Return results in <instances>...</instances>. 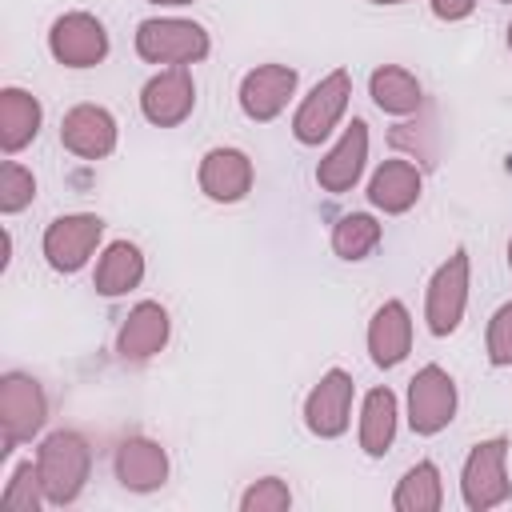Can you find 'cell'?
Wrapping results in <instances>:
<instances>
[{
	"mask_svg": "<svg viewBox=\"0 0 512 512\" xmlns=\"http://www.w3.org/2000/svg\"><path fill=\"white\" fill-rule=\"evenodd\" d=\"M36 468H40V484H44L48 504L64 508V504H72V500L84 492V484H88L92 448H88V440H84L80 432L60 428V432H52V436L40 440V448H36Z\"/></svg>",
	"mask_w": 512,
	"mask_h": 512,
	"instance_id": "6da1fadb",
	"label": "cell"
},
{
	"mask_svg": "<svg viewBox=\"0 0 512 512\" xmlns=\"http://www.w3.org/2000/svg\"><path fill=\"white\" fill-rule=\"evenodd\" d=\"M212 40L196 20L180 16H152L140 20L136 28V56L148 64H168V68H188L208 56Z\"/></svg>",
	"mask_w": 512,
	"mask_h": 512,
	"instance_id": "7a4b0ae2",
	"label": "cell"
},
{
	"mask_svg": "<svg viewBox=\"0 0 512 512\" xmlns=\"http://www.w3.org/2000/svg\"><path fill=\"white\" fill-rule=\"evenodd\" d=\"M460 496L468 512H488L500 508L512 496V480H508V440L492 436L472 444L464 468H460Z\"/></svg>",
	"mask_w": 512,
	"mask_h": 512,
	"instance_id": "3957f363",
	"label": "cell"
},
{
	"mask_svg": "<svg viewBox=\"0 0 512 512\" xmlns=\"http://www.w3.org/2000/svg\"><path fill=\"white\" fill-rule=\"evenodd\" d=\"M48 420L44 388L28 372H4L0 376V452L8 456L16 444L32 440Z\"/></svg>",
	"mask_w": 512,
	"mask_h": 512,
	"instance_id": "277c9868",
	"label": "cell"
},
{
	"mask_svg": "<svg viewBox=\"0 0 512 512\" xmlns=\"http://www.w3.org/2000/svg\"><path fill=\"white\" fill-rule=\"evenodd\" d=\"M348 100H352V76L344 68H332L324 80L312 84V92L300 100L296 116H292V136L300 144H320L332 136V128L344 120L348 112Z\"/></svg>",
	"mask_w": 512,
	"mask_h": 512,
	"instance_id": "5b68a950",
	"label": "cell"
},
{
	"mask_svg": "<svg viewBox=\"0 0 512 512\" xmlns=\"http://www.w3.org/2000/svg\"><path fill=\"white\" fill-rule=\"evenodd\" d=\"M468 252L456 248L428 280V296H424V320H428V332L432 336H452L464 320V308H468Z\"/></svg>",
	"mask_w": 512,
	"mask_h": 512,
	"instance_id": "8992f818",
	"label": "cell"
},
{
	"mask_svg": "<svg viewBox=\"0 0 512 512\" xmlns=\"http://www.w3.org/2000/svg\"><path fill=\"white\" fill-rule=\"evenodd\" d=\"M456 416V380L440 364H424L408 380V424L416 436H436Z\"/></svg>",
	"mask_w": 512,
	"mask_h": 512,
	"instance_id": "52a82bcc",
	"label": "cell"
},
{
	"mask_svg": "<svg viewBox=\"0 0 512 512\" xmlns=\"http://www.w3.org/2000/svg\"><path fill=\"white\" fill-rule=\"evenodd\" d=\"M48 52L64 68H96L108 56V32L92 12H64L48 28Z\"/></svg>",
	"mask_w": 512,
	"mask_h": 512,
	"instance_id": "ba28073f",
	"label": "cell"
},
{
	"mask_svg": "<svg viewBox=\"0 0 512 512\" xmlns=\"http://www.w3.org/2000/svg\"><path fill=\"white\" fill-rule=\"evenodd\" d=\"M104 236V220L92 216V212H68V216H56L48 228H44V260L56 268V272H80L88 264V256L96 252Z\"/></svg>",
	"mask_w": 512,
	"mask_h": 512,
	"instance_id": "9c48e42d",
	"label": "cell"
},
{
	"mask_svg": "<svg viewBox=\"0 0 512 512\" xmlns=\"http://www.w3.org/2000/svg\"><path fill=\"white\" fill-rule=\"evenodd\" d=\"M196 108V80L188 68H160L144 88H140V112L156 128H176L192 116Z\"/></svg>",
	"mask_w": 512,
	"mask_h": 512,
	"instance_id": "30bf717a",
	"label": "cell"
},
{
	"mask_svg": "<svg viewBox=\"0 0 512 512\" xmlns=\"http://www.w3.org/2000/svg\"><path fill=\"white\" fill-rule=\"evenodd\" d=\"M348 420H352V376L344 368H328L304 400V424L312 436L336 440L344 436Z\"/></svg>",
	"mask_w": 512,
	"mask_h": 512,
	"instance_id": "8fae6325",
	"label": "cell"
},
{
	"mask_svg": "<svg viewBox=\"0 0 512 512\" xmlns=\"http://www.w3.org/2000/svg\"><path fill=\"white\" fill-rule=\"evenodd\" d=\"M296 92V68L288 64H256L240 80V112L256 124L276 120Z\"/></svg>",
	"mask_w": 512,
	"mask_h": 512,
	"instance_id": "7c38bea8",
	"label": "cell"
},
{
	"mask_svg": "<svg viewBox=\"0 0 512 512\" xmlns=\"http://www.w3.org/2000/svg\"><path fill=\"white\" fill-rule=\"evenodd\" d=\"M116 116L100 104H76L60 120V144L80 160H104L116 148Z\"/></svg>",
	"mask_w": 512,
	"mask_h": 512,
	"instance_id": "4fadbf2b",
	"label": "cell"
},
{
	"mask_svg": "<svg viewBox=\"0 0 512 512\" xmlns=\"http://www.w3.org/2000/svg\"><path fill=\"white\" fill-rule=\"evenodd\" d=\"M364 160H368V124L356 116V120L340 132V140L320 156V164H316V184H320L324 192H332V196H344V192L356 188V180H360V172H364Z\"/></svg>",
	"mask_w": 512,
	"mask_h": 512,
	"instance_id": "5bb4252c",
	"label": "cell"
},
{
	"mask_svg": "<svg viewBox=\"0 0 512 512\" xmlns=\"http://www.w3.org/2000/svg\"><path fill=\"white\" fill-rule=\"evenodd\" d=\"M112 472L128 492H156L168 480V452L148 436H128L116 444Z\"/></svg>",
	"mask_w": 512,
	"mask_h": 512,
	"instance_id": "9a60e30c",
	"label": "cell"
},
{
	"mask_svg": "<svg viewBox=\"0 0 512 512\" xmlns=\"http://www.w3.org/2000/svg\"><path fill=\"white\" fill-rule=\"evenodd\" d=\"M200 192L216 204H236L252 192V160L240 148H212L200 160Z\"/></svg>",
	"mask_w": 512,
	"mask_h": 512,
	"instance_id": "2e32d148",
	"label": "cell"
},
{
	"mask_svg": "<svg viewBox=\"0 0 512 512\" xmlns=\"http://www.w3.org/2000/svg\"><path fill=\"white\" fill-rule=\"evenodd\" d=\"M168 332H172V320H168L164 304L140 300L116 332V352H120V360H152L168 344Z\"/></svg>",
	"mask_w": 512,
	"mask_h": 512,
	"instance_id": "e0dca14e",
	"label": "cell"
},
{
	"mask_svg": "<svg viewBox=\"0 0 512 512\" xmlns=\"http://www.w3.org/2000/svg\"><path fill=\"white\" fill-rule=\"evenodd\" d=\"M368 352L376 368H396L412 352V316L404 300H384L368 320Z\"/></svg>",
	"mask_w": 512,
	"mask_h": 512,
	"instance_id": "ac0fdd59",
	"label": "cell"
},
{
	"mask_svg": "<svg viewBox=\"0 0 512 512\" xmlns=\"http://www.w3.org/2000/svg\"><path fill=\"white\" fill-rule=\"evenodd\" d=\"M420 184L424 180H420L416 164H408V160H384L372 172V180H368V204L380 208V212H388V216H400V212H408L420 200Z\"/></svg>",
	"mask_w": 512,
	"mask_h": 512,
	"instance_id": "d6986e66",
	"label": "cell"
},
{
	"mask_svg": "<svg viewBox=\"0 0 512 512\" xmlns=\"http://www.w3.org/2000/svg\"><path fill=\"white\" fill-rule=\"evenodd\" d=\"M40 120H44V112H40V100L32 92H24V88H4L0 92V148L8 156L36 140Z\"/></svg>",
	"mask_w": 512,
	"mask_h": 512,
	"instance_id": "ffe728a7",
	"label": "cell"
},
{
	"mask_svg": "<svg viewBox=\"0 0 512 512\" xmlns=\"http://www.w3.org/2000/svg\"><path fill=\"white\" fill-rule=\"evenodd\" d=\"M140 280H144V256H140V248L128 244V240H112L104 248V256L96 260V276H92L96 292L100 296H124Z\"/></svg>",
	"mask_w": 512,
	"mask_h": 512,
	"instance_id": "44dd1931",
	"label": "cell"
},
{
	"mask_svg": "<svg viewBox=\"0 0 512 512\" xmlns=\"http://www.w3.org/2000/svg\"><path fill=\"white\" fill-rule=\"evenodd\" d=\"M396 396L392 388H372L360 404V448L364 456H384L396 440Z\"/></svg>",
	"mask_w": 512,
	"mask_h": 512,
	"instance_id": "7402d4cb",
	"label": "cell"
},
{
	"mask_svg": "<svg viewBox=\"0 0 512 512\" xmlns=\"http://www.w3.org/2000/svg\"><path fill=\"white\" fill-rule=\"evenodd\" d=\"M368 96L376 100V108L380 112H388V116H408V112H416L420 108V80L408 72V68H400V64H380L372 76H368Z\"/></svg>",
	"mask_w": 512,
	"mask_h": 512,
	"instance_id": "603a6c76",
	"label": "cell"
},
{
	"mask_svg": "<svg viewBox=\"0 0 512 512\" xmlns=\"http://www.w3.org/2000/svg\"><path fill=\"white\" fill-rule=\"evenodd\" d=\"M392 508H396V512H436V508H444V480H440V468H436L432 460L412 464V468L400 476L396 492H392Z\"/></svg>",
	"mask_w": 512,
	"mask_h": 512,
	"instance_id": "cb8c5ba5",
	"label": "cell"
},
{
	"mask_svg": "<svg viewBox=\"0 0 512 512\" xmlns=\"http://www.w3.org/2000/svg\"><path fill=\"white\" fill-rule=\"evenodd\" d=\"M380 236H384V228H380L376 216H368V212H348V216H340L336 228H332V252H336L340 260H364L368 252H376Z\"/></svg>",
	"mask_w": 512,
	"mask_h": 512,
	"instance_id": "d4e9b609",
	"label": "cell"
},
{
	"mask_svg": "<svg viewBox=\"0 0 512 512\" xmlns=\"http://www.w3.org/2000/svg\"><path fill=\"white\" fill-rule=\"evenodd\" d=\"M44 500H48V496H44V484H40V468H36L32 460L16 464L12 480H8L4 492H0V504H4L8 512H40Z\"/></svg>",
	"mask_w": 512,
	"mask_h": 512,
	"instance_id": "484cf974",
	"label": "cell"
},
{
	"mask_svg": "<svg viewBox=\"0 0 512 512\" xmlns=\"http://www.w3.org/2000/svg\"><path fill=\"white\" fill-rule=\"evenodd\" d=\"M32 196H36V176L24 164L4 160L0 164V212H8V216L24 212L32 204Z\"/></svg>",
	"mask_w": 512,
	"mask_h": 512,
	"instance_id": "4316f807",
	"label": "cell"
},
{
	"mask_svg": "<svg viewBox=\"0 0 512 512\" xmlns=\"http://www.w3.org/2000/svg\"><path fill=\"white\" fill-rule=\"evenodd\" d=\"M284 508H292V492L280 476H264L248 484L240 496V512H284Z\"/></svg>",
	"mask_w": 512,
	"mask_h": 512,
	"instance_id": "83f0119b",
	"label": "cell"
},
{
	"mask_svg": "<svg viewBox=\"0 0 512 512\" xmlns=\"http://www.w3.org/2000/svg\"><path fill=\"white\" fill-rule=\"evenodd\" d=\"M484 344H488V360H492L496 368H508V364H512V300L492 312Z\"/></svg>",
	"mask_w": 512,
	"mask_h": 512,
	"instance_id": "f1b7e54d",
	"label": "cell"
},
{
	"mask_svg": "<svg viewBox=\"0 0 512 512\" xmlns=\"http://www.w3.org/2000/svg\"><path fill=\"white\" fill-rule=\"evenodd\" d=\"M472 8H476V0H432V12L440 16V20H464V16H472Z\"/></svg>",
	"mask_w": 512,
	"mask_h": 512,
	"instance_id": "f546056e",
	"label": "cell"
},
{
	"mask_svg": "<svg viewBox=\"0 0 512 512\" xmlns=\"http://www.w3.org/2000/svg\"><path fill=\"white\" fill-rule=\"evenodd\" d=\"M148 4H164V8H180V4H192V0H148Z\"/></svg>",
	"mask_w": 512,
	"mask_h": 512,
	"instance_id": "4dcf8cb0",
	"label": "cell"
},
{
	"mask_svg": "<svg viewBox=\"0 0 512 512\" xmlns=\"http://www.w3.org/2000/svg\"><path fill=\"white\" fill-rule=\"evenodd\" d=\"M372 4H408V0H372Z\"/></svg>",
	"mask_w": 512,
	"mask_h": 512,
	"instance_id": "1f68e13d",
	"label": "cell"
},
{
	"mask_svg": "<svg viewBox=\"0 0 512 512\" xmlns=\"http://www.w3.org/2000/svg\"><path fill=\"white\" fill-rule=\"evenodd\" d=\"M508 268H512V240H508Z\"/></svg>",
	"mask_w": 512,
	"mask_h": 512,
	"instance_id": "d6a6232c",
	"label": "cell"
},
{
	"mask_svg": "<svg viewBox=\"0 0 512 512\" xmlns=\"http://www.w3.org/2000/svg\"><path fill=\"white\" fill-rule=\"evenodd\" d=\"M508 48H512V24H508Z\"/></svg>",
	"mask_w": 512,
	"mask_h": 512,
	"instance_id": "836d02e7",
	"label": "cell"
},
{
	"mask_svg": "<svg viewBox=\"0 0 512 512\" xmlns=\"http://www.w3.org/2000/svg\"><path fill=\"white\" fill-rule=\"evenodd\" d=\"M500 4H512V0H500Z\"/></svg>",
	"mask_w": 512,
	"mask_h": 512,
	"instance_id": "e575fe53",
	"label": "cell"
}]
</instances>
